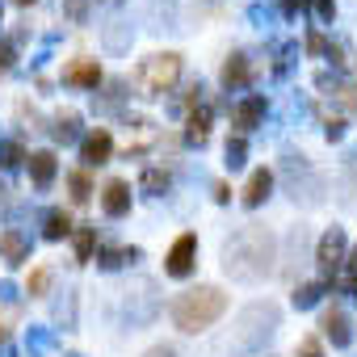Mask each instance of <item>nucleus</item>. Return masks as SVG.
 <instances>
[{"instance_id":"nucleus-1","label":"nucleus","mask_w":357,"mask_h":357,"mask_svg":"<svg viewBox=\"0 0 357 357\" xmlns=\"http://www.w3.org/2000/svg\"><path fill=\"white\" fill-rule=\"evenodd\" d=\"M273 261H278V240H273L265 227H257V223L240 227V231L223 244V269H227V278H236V282H261V278L273 269Z\"/></svg>"},{"instance_id":"nucleus-2","label":"nucleus","mask_w":357,"mask_h":357,"mask_svg":"<svg viewBox=\"0 0 357 357\" xmlns=\"http://www.w3.org/2000/svg\"><path fill=\"white\" fill-rule=\"evenodd\" d=\"M223 311H227V294H223L219 286H194V290H185V294H176L172 307H168L172 324L181 328V332H190V336L206 332Z\"/></svg>"},{"instance_id":"nucleus-3","label":"nucleus","mask_w":357,"mask_h":357,"mask_svg":"<svg viewBox=\"0 0 357 357\" xmlns=\"http://www.w3.org/2000/svg\"><path fill=\"white\" fill-rule=\"evenodd\" d=\"M181 68H185V63H181V55H176V51H160V55H151V59L139 63L135 84H139L143 97H164V93L176 89V80H181Z\"/></svg>"},{"instance_id":"nucleus-4","label":"nucleus","mask_w":357,"mask_h":357,"mask_svg":"<svg viewBox=\"0 0 357 357\" xmlns=\"http://www.w3.org/2000/svg\"><path fill=\"white\" fill-rule=\"evenodd\" d=\"M273 328H278V307L273 303H252L244 315H240V332H236V340H231V353L240 357V353H257L261 344H265V336H273Z\"/></svg>"},{"instance_id":"nucleus-5","label":"nucleus","mask_w":357,"mask_h":357,"mask_svg":"<svg viewBox=\"0 0 357 357\" xmlns=\"http://www.w3.org/2000/svg\"><path fill=\"white\" fill-rule=\"evenodd\" d=\"M315 261H319V269H324V273H332V278L344 269V261H349V236H344V227H328V231L319 236Z\"/></svg>"},{"instance_id":"nucleus-6","label":"nucleus","mask_w":357,"mask_h":357,"mask_svg":"<svg viewBox=\"0 0 357 357\" xmlns=\"http://www.w3.org/2000/svg\"><path fill=\"white\" fill-rule=\"evenodd\" d=\"M194 265H198V236L185 231V236L172 240V248H168V257H164V273H168V278H190Z\"/></svg>"},{"instance_id":"nucleus-7","label":"nucleus","mask_w":357,"mask_h":357,"mask_svg":"<svg viewBox=\"0 0 357 357\" xmlns=\"http://www.w3.org/2000/svg\"><path fill=\"white\" fill-rule=\"evenodd\" d=\"M109 155H114V135L109 130H89L84 139H80V160H84V168H101V164H109Z\"/></svg>"},{"instance_id":"nucleus-8","label":"nucleus","mask_w":357,"mask_h":357,"mask_svg":"<svg viewBox=\"0 0 357 357\" xmlns=\"http://www.w3.org/2000/svg\"><path fill=\"white\" fill-rule=\"evenodd\" d=\"M319 328H324V336L332 340V349H349V344H353V319H349V311H340V307H324Z\"/></svg>"},{"instance_id":"nucleus-9","label":"nucleus","mask_w":357,"mask_h":357,"mask_svg":"<svg viewBox=\"0 0 357 357\" xmlns=\"http://www.w3.org/2000/svg\"><path fill=\"white\" fill-rule=\"evenodd\" d=\"M252 76H257V68H252V59L244 55V51H236V55H227V63H223V89L227 93H244L248 84H252Z\"/></svg>"},{"instance_id":"nucleus-10","label":"nucleus","mask_w":357,"mask_h":357,"mask_svg":"<svg viewBox=\"0 0 357 357\" xmlns=\"http://www.w3.org/2000/svg\"><path fill=\"white\" fill-rule=\"evenodd\" d=\"M26 168H30V181H34L38 190H51V181L59 176V155H55L51 147L30 151V155H26Z\"/></svg>"},{"instance_id":"nucleus-11","label":"nucleus","mask_w":357,"mask_h":357,"mask_svg":"<svg viewBox=\"0 0 357 357\" xmlns=\"http://www.w3.org/2000/svg\"><path fill=\"white\" fill-rule=\"evenodd\" d=\"M265 114H269V101L261 97V93H248L236 109H231V118H236V126H240V135H248V130H257V126H265Z\"/></svg>"},{"instance_id":"nucleus-12","label":"nucleus","mask_w":357,"mask_h":357,"mask_svg":"<svg viewBox=\"0 0 357 357\" xmlns=\"http://www.w3.org/2000/svg\"><path fill=\"white\" fill-rule=\"evenodd\" d=\"M63 84H68V89H97V84H101V63L89 59V55L72 59V63L63 68Z\"/></svg>"},{"instance_id":"nucleus-13","label":"nucleus","mask_w":357,"mask_h":357,"mask_svg":"<svg viewBox=\"0 0 357 357\" xmlns=\"http://www.w3.org/2000/svg\"><path fill=\"white\" fill-rule=\"evenodd\" d=\"M101 211L109 215V219H122V215H130V185L126 181H105V190H101Z\"/></svg>"},{"instance_id":"nucleus-14","label":"nucleus","mask_w":357,"mask_h":357,"mask_svg":"<svg viewBox=\"0 0 357 357\" xmlns=\"http://www.w3.org/2000/svg\"><path fill=\"white\" fill-rule=\"evenodd\" d=\"M211 122H215V109L211 105H194L190 118H185V143L190 147H202L211 139Z\"/></svg>"},{"instance_id":"nucleus-15","label":"nucleus","mask_w":357,"mask_h":357,"mask_svg":"<svg viewBox=\"0 0 357 357\" xmlns=\"http://www.w3.org/2000/svg\"><path fill=\"white\" fill-rule=\"evenodd\" d=\"M273 194V172L269 168H257L252 176H248V185H244V194H240V202L248 206V211H257L265 198Z\"/></svg>"},{"instance_id":"nucleus-16","label":"nucleus","mask_w":357,"mask_h":357,"mask_svg":"<svg viewBox=\"0 0 357 357\" xmlns=\"http://www.w3.org/2000/svg\"><path fill=\"white\" fill-rule=\"evenodd\" d=\"M0 257H5L9 265H26L30 261V240L17 227H5L0 231Z\"/></svg>"},{"instance_id":"nucleus-17","label":"nucleus","mask_w":357,"mask_h":357,"mask_svg":"<svg viewBox=\"0 0 357 357\" xmlns=\"http://www.w3.org/2000/svg\"><path fill=\"white\" fill-rule=\"evenodd\" d=\"M126 261H139V248H130V244H109V248H97V269H105V273L122 269Z\"/></svg>"},{"instance_id":"nucleus-18","label":"nucleus","mask_w":357,"mask_h":357,"mask_svg":"<svg viewBox=\"0 0 357 357\" xmlns=\"http://www.w3.org/2000/svg\"><path fill=\"white\" fill-rule=\"evenodd\" d=\"M72 231H76V223H72L68 211H51L47 223H43V240H51V244H55V240H68Z\"/></svg>"},{"instance_id":"nucleus-19","label":"nucleus","mask_w":357,"mask_h":357,"mask_svg":"<svg viewBox=\"0 0 357 357\" xmlns=\"http://www.w3.org/2000/svg\"><path fill=\"white\" fill-rule=\"evenodd\" d=\"M139 190H143L147 198L168 194V190H172V172H168V168H147V172H143V181H139Z\"/></svg>"},{"instance_id":"nucleus-20","label":"nucleus","mask_w":357,"mask_h":357,"mask_svg":"<svg viewBox=\"0 0 357 357\" xmlns=\"http://www.w3.org/2000/svg\"><path fill=\"white\" fill-rule=\"evenodd\" d=\"M51 135H55L59 143H76V139H80V114H76V109H68V114H55V126H51Z\"/></svg>"},{"instance_id":"nucleus-21","label":"nucleus","mask_w":357,"mask_h":357,"mask_svg":"<svg viewBox=\"0 0 357 357\" xmlns=\"http://www.w3.org/2000/svg\"><path fill=\"white\" fill-rule=\"evenodd\" d=\"M93 252H97V227L80 223V227H76V261H80V265H89V261H93Z\"/></svg>"},{"instance_id":"nucleus-22","label":"nucleus","mask_w":357,"mask_h":357,"mask_svg":"<svg viewBox=\"0 0 357 357\" xmlns=\"http://www.w3.org/2000/svg\"><path fill=\"white\" fill-rule=\"evenodd\" d=\"M51 282H55V273H51L47 265H38V269H30V282H26V294H30V298H47V290H51Z\"/></svg>"},{"instance_id":"nucleus-23","label":"nucleus","mask_w":357,"mask_h":357,"mask_svg":"<svg viewBox=\"0 0 357 357\" xmlns=\"http://www.w3.org/2000/svg\"><path fill=\"white\" fill-rule=\"evenodd\" d=\"M324 290H328V282H303V286L294 290V307H298V311L315 307V303L324 298Z\"/></svg>"},{"instance_id":"nucleus-24","label":"nucleus","mask_w":357,"mask_h":357,"mask_svg":"<svg viewBox=\"0 0 357 357\" xmlns=\"http://www.w3.org/2000/svg\"><path fill=\"white\" fill-rule=\"evenodd\" d=\"M68 190H72V202H89V198H93V176H89L84 168H76V172L68 176Z\"/></svg>"},{"instance_id":"nucleus-25","label":"nucleus","mask_w":357,"mask_h":357,"mask_svg":"<svg viewBox=\"0 0 357 357\" xmlns=\"http://www.w3.org/2000/svg\"><path fill=\"white\" fill-rule=\"evenodd\" d=\"M294 55H298V47H294V43L273 47V76H286V72H290V63H294Z\"/></svg>"},{"instance_id":"nucleus-26","label":"nucleus","mask_w":357,"mask_h":357,"mask_svg":"<svg viewBox=\"0 0 357 357\" xmlns=\"http://www.w3.org/2000/svg\"><path fill=\"white\" fill-rule=\"evenodd\" d=\"M244 160H248V139L231 135L227 139V168H244Z\"/></svg>"},{"instance_id":"nucleus-27","label":"nucleus","mask_w":357,"mask_h":357,"mask_svg":"<svg viewBox=\"0 0 357 357\" xmlns=\"http://www.w3.org/2000/svg\"><path fill=\"white\" fill-rule=\"evenodd\" d=\"M55 349V336L47 328H30V357H47Z\"/></svg>"},{"instance_id":"nucleus-28","label":"nucleus","mask_w":357,"mask_h":357,"mask_svg":"<svg viewBox=\"0 0 357 357\" xmlns=\"http://www.w3.org/2000/svg\"><path fill=\"white\" fill-rule=\"evenodd\" d=\"M17 164H26V147L22 143H0V168H17Z\"/></svg>"},{"instance_id":"nucleus-29","label":"nucleus","mask_w":357,"mask_h":357,"mask_svg":"<svg viewBox=\"0 0 357 357\" xmlns=\"http://www.w3.org/2000/svg\"><path fill=\"white\" fill-rule=\"evenodd\" d=\"M63 13L72 26H84L89 22V0H63Z\"/></svg>"},{"instance_id":"nucleus-30","label":"nucleus","mask_w":357,"mask_h":357,"mask_svg":"<svg viewBox=\"0 0 357 357\" xmlns=\"http://www.w3.org/2000/svg\"><path fill=\"white\" fill-rule=\"evenodd\" d=\"M294 357H324V340L319 336H303L294 344Z\"/></svg>"},{"instance_id":"nucleus-31","label":"nucleus","mask_w":357,"mask_h":357,"mask_svg":"<svg viewBox=\"0 0 357 357\" xmlns=\"http://www.w3.org/2000/svg\"><path fill=\"white\" fill-rule=\"evenodd\" d=\"M9 68H17V43L0 38V72H9Z\"/></svg>"},{"instance_id":"nucleus-32","label":"nucleus","mask_w":357,"mask_h":357,"mask_svg":"<svg viewBox=\"0 0 357 357\" xmlns=\"http://www.w3.org/2000/svg\"><path fill=\"white\" fill-rule=\"evenodd\" d=\"M311 9H315V17H319L324 26H332V17H336V0H311Z\"/></svg>"},{"instance_id":"nucleus-33","label":"nucleus","mask_w":357,"mask_h":357,"mask_svg":"<svg viewBox=\"0 0 357 357\" xmlns=\"http://www.w3.org/2000/svg\"><path fill=\"white\" fill-rule=\"evenodd\" d=\"M324 135L336 143V139H344V118H328V126H324Z\"/></svg>"},{"instance_id":"nucleus-34","label":"nucleus","mask_w":357,"mask_h":357,"mask_svg":"<svg viewBox=\"0 0 357 357\" xmlns=\"http://www.w3.org/2000/svg\"><path fill=\"white\" fill-rule=\"evenodd\" d=\"M307 51H311V55H328V38H324V34H311V38H307Z\"/></svg>"},{"instance_id":"nucleus-35","label":"nucleus","mask_w":357,"mask_h":357,"mask_svg":"<svg viewBox=\"0 0 357 357\" xmlns=\"http://www.w3.org/2000/svg\"><path fill=\"white\" fill-rule=\"evenodd\" d=\"M143 357H176V349H172V344H151Z\"/></svg>"},{"instance_id":"nucleus-36","label":"nucleus","mask_w":357,"mask_h":357,"mask_svg":"<svg viewBox=\"0 0 357 357\" xmlns=\"http://www.w3.org/2000/svg\"><path fill=\"white\" fill-rule=\"evenodd\" d=\"M215 202H231V185L227 181H215Z\"/></svg>"},{"instance_id":"nucleus-37","label":"nucleus","mask_w":357,"mask_h":357,"mask_svg":"<svg viewBox=\"0 0 357 357\" xmlns=\"http://www.w3.org/2000/svg\"><path fill=\"white\" fill-rule=\"evenodd\" d=\"M303 5H307V0H282V13H286V17H294Z\"/></svg>"},{"instance_id":"nucleus-38","label":"nucleus","mask_w":357,"mask_h":357,"mask_svg":"<svg viewBox=\"0 0 357 357\" xmlns=\"http://www.w3.org/2000/svg\"><path fill=\"white\" fill-rule=\"evenodd\" d=\"M5 344H9V328H5V324H0V349H5Z\"/></svg>"},{"instance_id":"nucleus-39","label":"nucleus","mask_w":357,"mask_h":357,"mask_svg":"<svg viewBox=\"0 0 357 357\" xmlns=\"http://www.w3.org/2000/svg\"><path fill=\"white\" fill-rule=\"evenodd\" d=\"M13 5H34V0H13Z\"/></svg>"},{"instance_id":"nucleus-40","label":"nucleus","mask_w":357,"mask_h":357,"mask_svg":"<svg viewBox=\"0 0 357 357\" xmlns=\"http://www.w3.org/2000/svg\"><path fill=\"white\" fill-rule=\"evenodd\" d=\"M0 202H5V185H0Z\"/></svg>"},{"instance_id":"nucleus-41","label":"nucleus","mask_w":357,"mask_h":357,"mask_svg":"<svg viewBox=\"0 0 357 357\" xmlns=\"http://www.w3.org/2000/svg\"><path fill=\"white\" fill-rule=\"evenodd\" d=\"M0 17H5V9H0Z\"/></svg>"}]
</instances>
